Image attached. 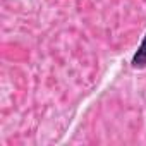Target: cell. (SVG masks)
I'll use <instances>...</instances> for the list:
<instances>
[{"label":"cell","instance_id":"cell-1","mask_svg":"<svg viewBox=\"0 0 146 146\" xmlns=\"http://www.w3.org/2000/svg\"><path fill=\"white\" fill-rule=\"evenodd\" d=\"M131 67L137 69V70L146 69V33L141 40V45L137 46V50L134 52V55L131 58Z\"/></svg>","mask_w":146,"mask_h":146}]
</instances>
